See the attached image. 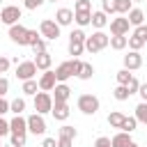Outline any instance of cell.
I'll use <instances>...</instances> for the list:
<instances>
[{
    "mask_svg": "<svg viewBox=\"0 0 147 147\" xmlns=\"http://www.w3.org/2000/svg\"><path fill=\"white\" fill-rule=\"evenodd\" d=\"M9 39H11L14 44H18V46H28V28L21 25V23L11 25V28H9Z\"/></svg>",
    "mask_w": 147,
    "mask_h": 147,
    "instance_id": "obj_11",
    "label": "cell"
},
{
    "mask_svg": "<svg viewBox=\"0 0 147 147\" xmlns=\"http://www.w3.org/2000/svg\"><path fill=\"white\" fill-rule=\"evenodd\" d=\"M138 94H140V99L147 103V83H140V90H138Z\"/></svg>",
    "mask_w": 147,
    "mask_h": 147,
    "instance_id": "obj_48",
    "label": "cell"
},
{
    "mask_svg": "<svg viewBox=\"0 0 147 147\" xmlns=\"http://www.w3.org/2000/svg\"><path fill=\"white\" fill-rule=\"evenodd\" d=\"M9 57H5V55H0V74H7V69H9Z\"/></svg>",
    "mask_w": 147,
    "mask_h": 147,
    "instance_id": "obj_45",
    "label": "cell"
},
{
    "mask_svg": "<svg viewBox=\"0 0 147 147\" xmlns=\"http://www.w3.org/2000/svg\"><path fill=\"white\" fill-rule=\"evenodd\" d=\"M99 99L94 96V94H80L78 96V110L83 113V115H96V110H99Z\"/></svg>",
    "mask_w": 147,
    "mask_h": 147,
    "instance_id": "obj_4",
    "label": "cell"
},
{
    "mask_svg": "<svg viewBox=\"0 0 147 147\" xmlns=\"http://www.w3.org/2000/svg\"><path fill=\"white\" fill-rule=\"evenodd\" d=\"M74 11H92V0H76Z\"/></svg>",
    "mask_w": 147,
    "mask_h": 147,
    "instance_id": "obj_34",
    "label": "cell"
},
{
    "mask_svg": "<svg viewBox=\"0 0 147 147\" xmlns=\"http://www.w3.org/2000/svg\"><path fill=\"white\" fill-rule=\"evenodd\" d=\"M53 92H55V94H53V103H67L69 96H71V87H69L67 83H57Z\"/></svg>",
    "mask_w": 147,
    "mask_h": 147,
    "instance_id": "obj_15",
    "label": "cell"
},
{
    "mask_svg": "<svg viewBox=\"0 0 147 147\" xmlns=\"http://www.w3.org/2000/svg\"><path fill=\"white\" fill-rule=\"evenodd\" d=\"M37 76V64L34 60H25V62H18L16 64V78L18 80H32Z\"/></svg>",
    "mask_w": 147,
    "mask_h": 147,
    "instance_id": "obj_8",
    "label": "cell"
},
{
    "mask_svg": "<svg viewBox=\"0 0 147 147\" xmlns=\"http://www.w3.org/2000/svg\"><path fill=\"white\" fill-rule=\"evenodd\" d=\"M2 147H11V145H2Z\"/></svg>",
    "mask_w": 147,
    "mask_h": 147,
    "instance_id": "obj_55",
    "label": "cell"
},
{
    "mask_svg": "<svg viewBox=\"0 0 147 147\" xmlns=\"http://www.w3.org/2000/svg\"><path fill=\"white\" fill-rule=\"evenodd\" d=\"M34 110L39 115H46L53 110V94L51 92H37L34 94Z\"/></svg>",
    "mask_w": 147,
    "mask_h": 147,
    "instance_id": "obj_7",
    "label": "cell"
},
{
    "mask_svg": "<svg viewBox=\"0 0 147 147\" xmlns=\"http://www.w3.org/2000/svg\"><path fill=\"white\" fill-rule=\"evenodd\" d=\"M94 76V67L90 64V62H83V67H80V74H78V78L80 80H90Z\"/></svg>",
    "mask_w": 147,
    "mask_h": 147,
    "instance_id": "obj_27",
    "label": "cell"
},
{
    "mask_svg": "<svg viewBox=\"0 0 147 147\" xmlns=\"http://www.w3.org/2000/svg\"><path fill=\"white\" fill-rule=\"evenodd\" d=\"M0 23H2V21H0Z\"/></svg>",
    "mask_w": 147,
    "mask_h": 147,
    "instance_id": "obj_57",
    "label": "cell"
},
{
    "mask_svg": "<svg viewBox=\"0 0 147 147\" xmlns=\"http://www.w3.org/2000/svg\"><path fill=\"white\" fill-rule=\"evenodd\" d=\"M39 32H41V37H44L46 41H55V39L60 37V25H57L53 18H44V21L39 23Z\"/></svg>",
    "mask_w": 147,
    "mask_h": 147,
    "instance_id": "obj_6",
    "label": "cell"
},
{
    "mask_svg": "<svg viewBox=\"0 0 147 147\" xmlns=\"http://www.w3.org/2000/svg\"><path fill=\"white\" fill-rule=\"evenodd\" d=\"M133 78V74L129 69H119L117 71V85H129V80Z\"/></svg>",
    "mask_w": 147,
    "mask_h": 147,
    "instance_id": "obj_32",
    "label": "cell"
},
{
    "mask_svg": "<svg viewBox=\"0 0 147 147\" xmlns=\"http://www.w3.org/2000/svg\"><path fill=\"white\" fill-rule=\"evenodd\" d=\"M140 124H147V103L145 101H140L138 106H136V115H133Z\"/></svg>",
    "mask_w": 147,
    "mask_h": 147,
    "instance_id": "obj_26",
    "label": "cell"
},
{
    "mask_svg": "<svg viewBox=\"0 0 147 147\" xmlns=\"http://www.w3.org/2000/svg\"><path fill=\"white\" fill-rule=\"evenodd\" d=\"M133 37H138V39H142V41L147 44V25L142 23V25H138V28H133Z\"/></svg>",
    "mask_w": 147,
    "mask_h": 147,
    "instance_id": "obj_37",
    "label": "cell"
},
{
    "mask_svg": "<svg viewBox=\"0 0 147 147\" xmlns=\"http://www.w3.org/2000/svg\"><path fill=\"white\" fill-rule=\"evenodd\" d=\"M55 85H57V78H55V71H44L41 74V78H39V90L41 92H53L55 90Z\"/></svg>",
    "mask_w": 147,
    "mask_h": 147,
    "instance_id": "obj_14",
    "label": "cell"
},
{
    "mask_svg": "<svg viewBox=\"0 0 147 147\" xmlns=\"http://www.w3.org/2000/svg\"><path fill=\"white\" fill-rule=\"evenodd\" d=\"M74 21L78 23V28L92 25V11H74Z\"/></svg>",
    "mask_w": 147,
    "mask_h": 147,
    "instance_id": "obj_22",
    "label": "cell"
},
{
    "mask_svg": "<svg viewBox=\"0 0 147 147\" xmlns=\"http://www.w3.org/2000/svg\"><path fill=\"white\" fill-rule=\"evenodd\" d=\"M0 2H2V0H0Z\"/></svg>",
    "mask_w": 147,
    "mask_h": 147,
    "instance_id": "obj_56",
    "label": "cell"
},
{
    "mask_svg": "<svg viewBox=\"0 0 147 147\" xmlns=\"http://www.w3.org/2000/svg\"><path fill=\"white\" fill-rule=\"evenodd\" d=\"M110 46V37L103 32V30H96V32H92L87 39H85V51L87 53H99V51H103V48H108Z\"/></svg>",
    "mask_w": 147,
    "mask_h": 147,
    "instance_id": "obj_2",
    "label": "cell"
},
{
    "mask_svg": "<svg viewBox=\"0 0 147 147\" xmlns=\"http://www.w3.org/2000/svg\"><path fill=\"white\" fill-rule=\"evenodd\" d=\"M32 53L39 55V53H46V39H39L34 46H32Z\"/></svg>",
    "mask_w": 147,
    "mask_h": 147,
    "instance_id": "obj_41",
    "label": "cell"
},
{
    "mask_svg": "<svg viewBox=\"0 0 147 147\" xmlns=\"http://www.w3.org/2000/svg\"><path fill=\"white\" fill-rule=\"evenodd\" d=\"M74 145V140H69V138H60L57 140V147H71Z\"/></svg>",
    "mask_w": 147,
    "mask_h": 147,
    "instance_id": "obj_49",
    "label": "cell"
},
{
    "mask_svg": "<svg viewBox=\"0 0 147 147\" xmlns=\"http://www.w3.org/2000/svg\"><path fill=\"white\" fill-rule=\"evenodd\" d=\"M71 21H74V11L71 9H67V7H60L57 11H55V23L62 28V25H71Z\"/></svg>",
    "mask_w": 147,
    "mask_h": 147,
    "instance_id": "obj_16",
    "label": "cell"
},
{
    "mask_svg": "<svg viewBox=\"0 0 147 147\" xmlns=\"http://www.w3.org/2000/svg\"><path fill=\"white\" fill-rule=\"evenodd\" d=\"M80 67H83V60H78V57L57 64V69H55V78H57V83H64V80H69L71 76H78V74H80Z\"/></svg>",
    "mask_w": 147,
    "mask_h": 147,
    "instance_id": "obj_1",
    "label": "cell"
},
{
    "mask_svg": "<svg viewBox=\"0 0 147 147\" xmlns=\"http://www.w3.org/2000/svg\"><path fill=\"white\" fill-rule=\"evenodd\" d=\"M129 28H131V23H129L126 16H117V18L110 21V34L113 37H126Z\"/></svg>",
    "mask_w": 147,
    "mask_h": 147,
    "instance_id": "obj_10",
    "label": "cell"
},
{
    "mask_svg": "<svg viewBox=\"0 0 147 147\" xmlns=\"http://www.w3.org/2000/svg\"><path fill=\"white\" fill-rule=\"evenodd\" d=\"M126 90H129V94H138V90H140V80L133 76L131 80H129V85H126Z\"/></svg>",
    "mask_w": 147,
    "mask_h": 147,
    "instance_id": "obj_39",
    "label": "cell"
},
{
    "mask_svg": "<svg viewBox=\"0 0 147 147\" xmlns=\"http://www.w3.org/2000/svg\"><path fill=\"white\" fill-rule=\"evenodd\" d=\"M106 25H108V14H103V11H92V28L103 30Z\"/></svg>",
    "mask_w": 147,
    "mask_h": 147,
    "instance_id": "obj_21",
    "label": "cell"
},
{
    "mask_svg": "<svg viewBox=\"0 0 147 147\" xmlns=\"http://www.w3.org/2000/svg\"><path fill=\"white\" fill-rule=\"evenodd\" d=\"M7 90H9V80H7L5 76H0V96H5Z\"/></svg>",
    "mask_w": 147,
    "mask_h": 147,
    "instance_id": "obj_46",
    "label": "cell"
},
{
    "mask_svg": "<svg viewBox=\"0 0 147 147\" xmlns=\"http://www.w3.org/2000/svg\"><path fill=\"white\" fill-rule=\"evenodd\" d=\"M9 108H11V103L5 96H0V117H5V113H9Z\"/></svg>",
    "mask_w": 147,
    "mask_h": 147,
    "instance_id": "obj_44",
    "label": "cell"
},
{
    "mask_svg": "<svg viewBox=\"0 0 147 147\" xmlns=\"http://www.w3.org/2000/svg\"><path fill=\"white\" fill-rule=\"evenodd\" d=\"M133 140H131V133H126V131H119V133H115L113 138H110V147H129Z\"/></svg>",
    "mask_w": 147,
    "mask_h": 147,
    "instance_id": "obj_18",
    "label": "cell"
},
{
    "mask_svg": "<svg viewBox=\"0 0 147 147\" xmlns=\"http://www.w3.org/2000/svg\"><path fill=\"white\" fill-rule=\"evenodd\" d=\"M0 147H2V138H0Z\"/></svg>",
    "mask_w": 147,
    "mask_h": 147,
    "instance_id": "obj_54",
    "label": "cell"
},
{
    "mask_svg": "<svg viewBox=\"0 0 147 147\" xmlns=\"http://www.w3.org/2000/svg\"><path fill=\"white\" fill-rule=\"evenodd\" d=\"M51 115H53L57 122H64V119L71 115V110H69V103H53V110H51Z\"/></svg>",
    "mask_w": 147,
    "mask_h": 147,
    "instance_id": "obj_17",
    "label": "cell"
},
{
    "mask_svg": "<svg viewBox=\"0 0 147 147\" xmlns=\"http://www.w3.org/2000/svg\"><path fill=\"white\" fill-rule=\"evenodd\" d=\"M9 129L14 136H28V117L14 115V119H9Z\"/></svg>",
    "mask_w": 147,
    "mask_h": 147,
    "instance_id": "obj_12",
    "label": "cell"
},
{
    "mask_svg": "<svg viewBox=\"0 0 147 147\" xmlns=\"http://www.w3.org/2000/svg\"><path fill=\"white\" fill-rule=\"evenodd\" d=\"M9 110H11L14 115H21V113L25 110V99H23V96L14 99V101H11V108H9Z\"/></svg>",
    "mask_w": 147,
    "mask_h": 147,
    "instance_id": "obj_33",
    "label": "cell"
},
{
    "mask_svg": "<svg viewBox=\"0 0 147 147\" xmlns=\"http://www.w3.org/2000/svg\"><path fill=\"white\" fill-rule=\"evenodd\" d=\"M101 11L103 14H117V0H101Z\"/></svg>",
    "mask_w": 147,
    "mask_h": 147,
    "instance_id": "obj_31",
    "label": "cell"
},
{
    "mask_svg": "<svg viewBox=\"0 0 147 147\" xmlns=\"http://www.w3.org/2000/svg\"><path fill=\"white\" fill-rule=\"evenodd\" d=\"M46 2H57V0H46Z\"/></svg>",
    "mask_w": 147,
    "mask_h": 147,
    "instance_id": "obj_53",
    "label": "cell"
},
{
    "mask_svg": "<svg viewBox=\"0 0 147 147\" xmlns=\"http://www.w3.org/2000/svg\"><path fill=\"white\" fill-rule=\"evenodd\" d=\"M136 126H138V119H136V117H129V115H126V119H124V124H122V131L131 133V131H136Z\"/></svg>",
    "mask_w": 147,
    "mask_h": 147,
    "instance_id": "obj_35",
    "label": "cell"
},
{
    "mask_svg": "<svg viewBox=\"0 0 147 147\" xmlns=\"http://www.w3.org/2000/svg\"><path fill=\"white\" fill-rule=\"evenodd\" d=\"M131 2H142V0H131Z\"/></svg>",
    "mask_w": 147,
    "mask_h": 147,
    "instance_id": "obj_52",
    "label": "cell"
},
{
    "mask_svg": "<svg viewBox=\"0 0 147 147\" xmlns=\"http://www.w3.org/2000/svg\"><path fill=\"white\" fill-rule=\"evenodd\" d=\"M21 16H23V11H21V7H16V5H7V7H2L0 9V21L5 23V25H16L18 21H21Z\"/></svg>",
    "mask_w": 147,
    "mask_h": 147,
    "instance_id": "obj_5",
    "label": "cell"
},
{
    "mask_svg": "<svg viewBox=\"0 0 147 147\" xmlns=\"http://www.w3.org/2000/svg\"><path fill=\"white\" fill-rule=\"evenodd\" d=\"M131 9H133V2L131 0H117V14L119 16H126Z\"/></svg>",
    "mask_w": 147,
    "mask_h": 147,
    "instance_id": "obj_30",
    "label": "cell"
},
{
    "mask_svg": "<svg viewBox=\"0 0 147 147\" xmlns=\"http://www.w3.org/2000/svg\"><path fill=\"white\" fill-rule=\"evenodd\" d=\"M57 136H60V138H69V140H74V138L78 136V131H76L74 126H69V124H64V126H60V131H57Z\"/></svg>",
    "mask_w": 147,
    "mask_h": 147,
    "instance_id": "obj_28",
    "label": "cell"
},
{
    "mask_svg": "<svg viewBox=\"0 0 147 147\" xmlns=\"http://www.w3.org/2000/svg\"><path fill=\"white\" fill-rule=\"evenodd\" d=\"M7 133H11V129H9V122H7L5 117H0V138H5Z\"/></svg>",
    "mask_w": 147,
    "mask_h": 147,
    "instance_id": "obj_42",
    "label": "cell"
},
{
    "mask_svg": "<svg viewBox=\"0 0 147 147\" xmlns=\"http://www.w3.org/2000/svg\"><path fill=\"white\" fill-rule=\"evenodd\" d=\"M113 96L117 99V101H126L131 94H129V90H126V85H117L115 90H113Z\"/></svg>",
    "mask_w": 147,
    "mask_h": 147,
    "instance_id": "obj_29",
    "label": "cell"
},
{
    "mask_svg": "<svg viewBox=\"0 0 147 147\" xmlns=\"http://www.w3.org/2000/svg\"><path fill=\"white\" fill-rule=\"evenodd\" d=\"M124 119H126V115H124V113H119V110H113V113L108 115V124H110L113 129H122Z\"/></svg>",
    "mask_w": 147,
    "mask_h": 147,
    "instance_id": "obj_23",
    "label": "cell"
},
{
    "mask_svg": "<svg viewBox=\"0 0 147 147\" xmlns=\"http://www.w3.org/2000/svg\"><path fill=\"white\" fill-rule=\"evenodd\" d=\"M41 147H57V142H55V138H44Z\"/></svg>",
    "mask_w": 147,
    "mask_h": 147,
    "instance_id": "obj_50",
    "label": "cell"
},
{
    "mask_svg": "<svg viewBox=\"0 0 147 147\" xmlns=\"http://www.w3.org/2000/svg\"><path fill=\"white\" fill-rule=\"evenodd\" d=\"M46 0H23V5H25V9H39L41 5H44Z\"/></svg>",
    "mask_w": 147,
    "mask_h": 147,
    "instance_id": "obj_43",
    "label": "cell"
},
{
    "mask_svg": "<svg viewBox=\"0 0 147 147\" xmlns=\"http://www.w3.org/2000/svg\"><path fill=\"white\" fill-rule=\"evenodd\" d=\"M126 18H129V23H131L133 28H138V25H142V21H145V14H142V9L133 7V9L126 14Z\"/></svg>",
    "mask_w": 147,
    "mask_h": 147,
    "instance_id": "obj_20",
    "label": "cell"
},
{
    "mask_svg": "<svg viewBox=\"0 0 147 147\" xmlns=\"http://www.w3.org/2000/svg\"><path fill=\"white\" fill-rule=\"evenodd\" d=\"M142 46H145V41H142V39H138V37H133V34L129 37V48H131V51H140Z\"/></svg>",
    "mask_w": 147,
    "mask_h": 147,
    "instance_id": "obj_38",
    "label": "cell"
},
{
    "mask_svg": "<svg viewBox=\"0 0 147 147\" xmlns=\"http://www.w3.org/2000/svg\"><path fill=\"white\" fill-rule=\"evenodd\" d=\"M94 147H110V138H106V136H101V138H96V142H94Z\"/></svg>",
    "mask_w": 147,
    "mask_h": 147,
    "instance_id": "obj_47",
    "label": "cell"
},
{
    "mask_svg": "<svg viewBox=\"0 0 147 147\" xmlns=\"http://www.w3.org/2000/svg\"><path fill=\"white\" fill-rule=\"evenodd\" d=\"M39 39H44V37H41V32H37V30H28V46H30V48H32Z\"/></svg>",
    "mask_w": 147,
    "mask_h": 147,
    "instance_id": "obj_36",
    "label": "cell"
},
{
    "mask_svg": "<svg viewBox=\"0 0 147 147\" xmlns=\"http://www.w3.org/2000/svg\"><path fill=\"white\" fill-rule=\"evenodd\" d=\"M85 39H87V34L83 32V28L71 30V34H69V55H74V57L83 55V51H85Z\"/></svg>",
    "mask_w": 147,
    "mask_h": 147,
    "instance_id": "obj_3",
    "label": "cell"
},
{
    "mask_svg": "<svg viewBox=\"0 0 147 147\" xmlns=\"http://www.w3.org/2000/svg\"><path fill=\"white\" fill-rule=\"evenodd\" d=\"M129 46V37H110V48L113 51H124Z\"/></svg>",
    "mask_w": 147,
    "mask_h": 147,
    "instance_id": "obj_25",
    "label": "cell"
},
{
    "mask_svg": "<svg viewBox=\"0 0 147 147\" xmlns=\"http://www.w3.org/2000/svg\"><path fill=\"white\" fill-rule=\"evenodd\" d=\"M37 90H39V80H23V85H21V92L23 94H28V96H34L37 94Z\"/></svg>",
    "mask_w": 147,
    "mask_h": 147,
    "instance_id": "obj_24",
    "label": "cell"
},
{
    "mask_svg": "<svg viewBox=\"0 0 147 147\" xmlns=\"http://www.w3.org/2000/svg\"><path fill=\"white\" fill-rule=\"evenodd\" d=\"M34 64H37V69H41V71H48V69H51V64H53V57H51V53L46 51V53H39V55H34Z\"/></svg>",
    "mask_w": 147,
    "mask_h": 147,
    "instance_id": "obj_19",
    "label": "cell"
},
{
    "mask_svg": "<svg viewBox=\"0 0 147 147\" xmlns=\"http://www.w3.org/2000/svg\"><path fill=\"white\" fill-rule=\"evenodd\" d=\"M129 147H138V145H136V142H131V145H129Z\"/></svg>",
    "mask_w": 147,
    "mask_h": 147,
    "instance_id": "obj_51",
    "label": "cell"
},
{
    "mask_svg": "<svg viewBox=\"0 0 147 147\" xmlns=\"http://www.w3.org/2000/svg\"><path fill=\"white\" fill-rule=\"evenodd\" d=\"M28 131L32 136H44L46 133V119H44V115H39V113L30 115L28 117Z\"/></svg>",
    "mask_w": 147,
    "mask_h": 147,
    "instance_id": "obj_9",
    "label": "cell"
},
{
    "mask_svg": "<svg viewBox=\"0 0 147 147\" xmlns=\"http://www.w3.org/2000/svg\"><path fill=\"white\" fill-rule=\"evenodd\" d=\"M140 67H142V55H140V51H129V53L124 55V69L136 71V69H140Z\"/></svg>",
    "mask_w": 147,
    "mask_h": 147,
    "instance_id": "obj_13",
    "label": "cell"
},
{
    "mask_svg": "<svg viewBox=\"0 0 147 147\" xmlns=\"http://www.w3.org/2000/svg\"><path fill=\"white\" fill-rule=\"evenodd\" d=\"M9 145H11V147H25V136H14V133H11Z\"/></svg>",
    "mask_w": 147,
    "mask_h": 147,
    "instance_id": "obj_40",
    "label": "cell"
}]
</instances>
